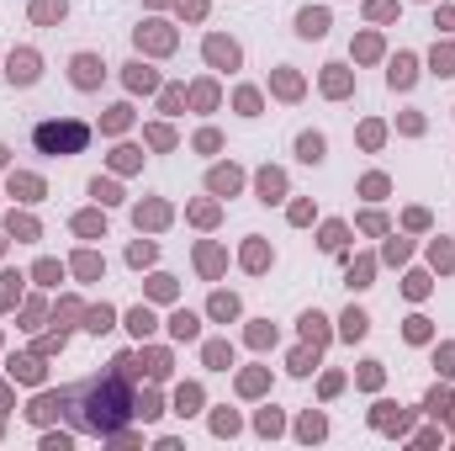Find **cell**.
I'll use <instances>...</instances> for the list:
<instances>
[{
    "label": "cell",
    "instance_id": "obj_12",
    "mask_svg": "<svg viewBox=\"0 0 455 451\" xmlns=\"http://www.w3.org/2000/svg\"><path fill=\"white\" fill-rule=\"evenodd\" d=\"M297 154L307 164H317V160H323V138H317V133H302V138H297Z\"/></svg>",
    "mask_w": 455,
    "mask_h": 451
},
{
    "label": "cell",
    "instance_id": "obj_24",
    "mask_svg": "<svg viewBox=\"0 0 455 451\" xmlns=\"http://www.w3.org/2000/svg\"><path fill=\"white\" fill-rule=\"evenodd\" d=\"M207 361H212V367H228V361H233V350L222 345V340H212V345H207Z\"/></svg>",
    "mask_w": 455,
    "mask_h": 451
},
{
    "label": "cell",
    "instance_id": "obj_13",
    "mask_svg": "<svg viewBox=\"0 0 455 451\" xmlns=\"http://www.w3.org/2000/svg\"><path fill=\"white\" fill-rule=\"evenodd\" d=\"M365 329H371V319H365L360 308H350V313H344V340H360Z\"/></svg>",
    "mask_w": 455,
    "mask_h": 451
},
{
    "label": "cell",
    "instance_id": "obj_17",
    "mask_svg": "<svg viewBox=\"0 0 455 451\" xmlns=\"http://www.w3.org/2000/svg\"><path fill=\"white\" fill-rule=\"evenodd\" d=\"M212 313H218V319H233V313H238V297H233V292H218V297H212Z\"/></svg>",
    "mask_w": 455,
    "mask_h": 451
},
{
    "label": "cell",
    "instance_id": "obj_20",
    "mask_svg": "<svg viewBox=\"0 0 455 451\" xmlns=\"http://www.w3.org/2000/svg\"><path fill=\"white\" fill-rule=\"evenodd\" d=\"M32 16H38V21H53V16H64V0H38V5H32Z\"/></svg>",
    "mask_w": 455,
    "mask_h": 451
},
{
    "label": "cell",
    "instance_id": "obj_1",
    "mask_svg": "<svg viewBox=\"0 0 455 451\" xmlns=\"http://www.w3.org/2000/svg\"><path fill=\"white\" fill-rule=\"evenodd\" d=\"M69 404H79L75 419L85 425V430L112 435L122 419H127V409H133V398H127V377H122V371H112V377H90V382H79V388L69 393Z\"/></svg>",
    "mask_w": 455,
    "mask_h": 451
},
{
    "label": "cell",
    "instance_id": "obj_8",
    "mask_svg": "<svg viewBox=\"0 0 455 451\" xmlns=\"http://www.w3.org/2000/svg\"><path fill=\"white\" fill-rule=\"evenodd\" d=\"M196 313H185V308H180V313H175V319H170V334H175V340H196Z\"/></svg>",
    "mask_w": 455,
    "mask_h": 451
},
{
    "label": "cell",
    "instance_id": "obj_5",
    "mask_svg": "<svg viewBox=\"0 0 455 451\" xmlns=\"http://www.w3.org/2000/svg\"><path fill=\"white\" fill-rule=\"evenodd\" d=\"M297 32L302 38H323V32H328V11H317V5L297 11Z\"/></svg>",
    "mask_w": 455,
    "mask_h": 451
},
{
    "label": "cell",
    "instance_id": "obj_7",
    "mask_svg": "<svg viewBox=\"0 0 455 451\" xmlns=\"http://www.w3.org/2000/svg\"><path fill=\"white\" fill-rule=\"evenodd\" d=\"M281 191H286V175H281V170H265V175H259V197H265V202H281Z\"/></svg>",
    "mask_w": 455,
    "mask_h": 451
},
{
    "label": "cell",
    "instance_id": "obj_4",
    "mask_svg": "<svg viewBox=\"0 0 455 451\" xmlns=\"http://www.w3.org/2000/svg\"><path fill=\"white\" fill-rule=\"evenodd\" d=\"M75 85H79V90H96V85H101V59H96V53H79V59H75Z\"/></svg>",
    "mask_w": 455,
    "mask_h": 451
},
{
    "label": "cell",
    "instance_id": "obj_22",
    "mask_svg": "<svg viewBox=\"0 0 455 451\" xmlns=\"http://www.w3.org/2000/svg\"><path fill=\"white\" fill-rule=\"evenodd\" d=\"M265 260H270V255H265V245H259V239L244 249V266H249V271H265Z\"/></svg>",
    "mask_w": 455,
    "mask_h": 451
},
{
    "label": "cell",
    "instance_id": "obj_14",
    "mask_svg": "<svg viewBox=\"0 0 455 451\" xmlns=\"http://www.w3.org/2000/svg\"><path fill=\"white\" fill-rule=\"evenodd\" d=\"M127 85H133V90H154L159 75H154V69H143V64H133V69H127Z\"/></svg>",
    "mask_w": 455,
    "mask_h": 451
},
{
    "label": "cell",
    "instance_id": "obj_25",
    "mask_svg": "<svg viewBox=\"0 0 455 451\" xmlns=\"http://www.w3.org/2000/svg\"><path fill=\"white\" fill-rule=\"evenodd\" d=\"M344 245V223H328L323 228V249H339Z\"/></svg>",
    "mask_w": 455,
    "mask_h": 451
},
{
    "label": "cell",
    "instance_id": "obj_36",
    "mask_svg": "<svg viewBox=\"0 0 455 451\" xmlns=\"http://www.w3.org/2000/svg\"><path fill=\"white\" fill-rule=\"evenodd\" d=\"M360 382H365V388H376V382H381V367H376V361H365V371H360Z\"/></svg>",
    "mask_w": 455,
    "mask_h": 451
},
{
    "label": "cell",
    "instance_id": "obj_27",
    "mask_svg": "<svg viewBox=\"0 0 455 451\" xmlns=\"http://www.w3.org/2000/svg\"><path fill=\"white\" fill-rule=\"evenodd\" d=\"M90 191H96L101 202H117V186H112V181H101V175H96V181H90Z\"/></svg>",
    "mask_w": 455,
    "mask_h": 451
},
{
    "label": "cell",
    "instance_id": "obj_39",
    "mask_svg": "<svg viewBox=\"0 0 455 451\" xmlns=\"http://www.w3.org/2000/svg\"><path fill=\"white\" fill-rule=\"evenodd\" d=\"M0 160H5V149H0Z\"/></svg>",
    "mask_w": 455,
    "mask_h": 451
},
{
    "label": "cell",
    "instance_id": "obj_19",
    "mask_svg": "<svg viewBox=\"0 0 455 451\" xmlns=\"http://www.w3.org/2000/svg\"><path fill=\"white\" fill-rule=\"evenodd\" d=\"M127 324H133V334H148V329H154V313H148V308H133Z\"/></svg>",
    "mask_w": 455,
    "mask_h": 451
},
{
    "label": "cell",
    "instance_id": "obj_37",
    "mask_svg": "<svg viewBox=\"0 0 455 451\" xmlns=\"http://www.w3.org/2000/svg\"><path fill=\"white\" fill-rule=\"evenodd\" d=\"M355 53H360V59H376V53H381V42H376V38H360Z\"/></svg>",
    "mask_w": 455,
    "mask_h": 451
},
{
    "label": "cell",
    "instance_id": "obj_21",
    "mask_svg": "<svg viewBox=\"0 0 455 451\" xmlns=\"http://www.w3.org/2000/svg\"><path fill=\"white\" fill-rule=\"evenodd\" d=\"M238 186V170L228 164V170H212V191H233Z\"/></svg>",
    "mask_w": 455,
    "mask_h": 451
},
{
    "label": "cell",
    "instance_id": "obj_16",
    "mask_svg": "<svg viewBox=\"0 0 455 451\" xmlns=\"http://www.w3.org/2000/svg\"><path fill=\"white\" fill-rule=\"evenodd\" d=\"M323 90H328V96H344V90H350V80H344V69H328V75H323Z\"/></svg>",
    "mask_w": 455,
    "mask_h": 451
},
{
    "label": "cell",
    "instance_id": "obj_26",
    "mask_svg": "<svg viewBox=\"0 0 455 451\" xmlns=\"http://www.w3.org/2000/svg\"><path fill=\"white\" fill-rule=\"evenodd\" d=\"M238 112H244V117H255V112H259V96H255V90H238Z\"/></svg>",
    "mask_w": 455,
    "mask_h": 451
},
{
    "label": "cell",
    "instance_id": "obj_29",
    "mask_svg": "<svg viewBox=\"0 0 455 451\" xmlns=\"http://www.w3.org/2000/svg\"><path fill=\"white\" fill-rule=\"evenodd\" d=\"M85 329H96V334H101V329H112V308H96V313H90V324H85Z\"/></svg>",
    "mask_w": 455,
    "mask_h": 451
},
{
    "label": "cell",
    "instance_id": "obj_23",
    "mask_svg": "<svg viewBox=\"0 0 455 451\" xmlns=\"http://www.w3.org/2000/svg\"><path fill=\"white\" fill-rule=\"evenodd\" d=\"M434 75H455V48H434Z\"/></svg>",
    "mask_w": 455,
    "mask_h": 451
},
{
    "label": "cell",
    "instance_id": "obj_35",
    "mask_svg": "<svg viewBox=\"0 0 455 451\" xmlns=\"http://www.w3.org/2000/svg\"><path fill=\"white\" fill-rule=\"evenodd\" d=\"M75 228H79V234H101V218H96V212H85V218H75Z\"/></svg>",
    "mask_w": 455,
    "mask_h": 451
},
{
    "label": "cell",
    "instance_id": "obj_11",
    "mask_svg": "<svg viewBox=\"0 0 455 451\" xmlns=\"http://www.w3.org/2000/svg\"><path fill=\"white\" fill-rule=\"evenodd\" d=\"M11 371H16L21 382H42V361H38V356H21V361H11Z\"/></svg>",
    "mask_w": 455,
    "mask_h": 451
},
{
    "label": "cell",
    "instance_id": "obj_32",
    "mask_svg": "<svg viewBox=\"0 0 455 451\" xmlns=\"http://www.w3.org/2000/svg\"><path fill=\"white\" fill-rule=\"evenodd\" d=\"M408 340H429V319H408Z\"/></svg>",
    "mask_w": 455,
    "mask_h": 451
},
{
    "label": "cell",
    "instance_id": "obj_6",
    "mask_svg": "<svg viewBox=\"0 0 455 451\" xmlns=\"http://www.w3.org/2000/svg\"><path fill=\"white\" fill-rule=\"evenodd\" d=\"M207 59L218 64V69H233V64H238V42H228V38H207Z\"/></svg>",
    "mask_w": 455,
    "mask_h": 451
},
{
    "label": "cell",
    "instance_id": "obj_31",
    "mask_svg": "<svg viewBox=\"0 0 455 451\" xmlns=\"http://www.w3.org/2000/svg\"><path fill=\"white\" fill-rule=\"evenodd\" d=\"M143 223H164V207H138V228Z\"/></svg>",
    "mask_w": 455,
    "mask_h": 451
},
{
    "label": "cell",
    "instance_id": "obj_9",
    "mask_svg": "<svg viewBox=\"0 0 455 451\" xmlns=\"http://www.w3.org/2000/svg\"><path fill=\"white\" fill-rule=\"evenodd\" d=\"M392 85H397V90L413 85V53H397V59H392Z\"/></svg>",
    "mask_w": 455,
    "mask_h": 451
},
{
    "label": "cell",
    "instance_id": "obj_33",
    "mask_svg": "<svg viewBox=\"0 0 455 451\" xmlns=\"http://www.w3.org/2000/svg\"><path fill=\"white\" fill-rule=\"evenodd\" d=\"M392 11H397V0H371V16H376V21H387Z\"/></svg>",
    "mask_w": 455,
    "mask_h": 451
},
{
    "label": "cell",
    "instance_id": "obj_3",
    "mask_svg": "<svg viewBox=\"0 0 455 451\" xmlns=\"http://www.w3.org/2000/svg\"><path fill=\"white\" fill-rule=\"evenodd\" d=\"M5 75H11L16 85H32V80H38V53H32V48H21V53H11V64H5Z\"/></svg>",
    "mask_w": 455,
    "mask_h": 451
},
{
    "label": "cell",
    "instance_id": "obj_34",
    "mask_svg": "<svg viewBox=\"0 0 455 451\" xmlns=\"http://www.w3.org/2000/svg\"><path fill=\"white\" fill-rule=\"evenodd\" d=\"M276 85H281V96H297V90H302L297 75H276Z\"/></svg>",
    "mask_w": 455,
    "mask_h": 451
},
{
    "label": "cell",
    "instance_id": "obj_18",
    "mask_svg": "<svg viewBox=\"0 0 455 451\" xmlns=\"http://www.w3.org/2000/svg\"><path fill=\"white\" fill-rule=\"evenodd\" d=\"M196 404H201V388H180V398H175V414H196Z\"/></svg>",
    "mask_w": 455,
    "mask_h": 451
},
{
    "label": "cell",
    "instance_id": "obj_15",
    "mask_svg": "<svg viewBox=\"0 0 455 451\" xmlns=\"http://www.w3.org/2000/svg\"><path fill=\"white\" fill-rule=\"evenodd\" d=\"M302 334H307L313 345H323V340H328V329H323V313H307V319H302Z\"/></svg>",
    "mask_w": 455,
    "mask_h": 451
},
{
    "label": "cell",
    "instance_id": "obj_10",
    "mask_svg": "<svg viewBox=\"0 0 455 451\" xmlns=\"http://www.w3.org/2000/svg\"><path fill=\"white\" fill-rule=\"evenodd\" d=\"M11 191H21V202H38L42 181H38V175H11Z\"/></svg>",
    "mask_w": 455,
    "mask_h": 451
},
{
    "label": "cell",
    "instance_id": "obj_28",
    "mask_svg": "<svg viewBox=\"0 0 455 451\" xmlns=\"http://www.w3.org/2000/svg\"><path fill=\"white\" fill-rule=\"evenodd\" d=\"M127 260H133V266H148V260H154V245H133V249H127Z\"/></svg>",
    "mask_w": 455,
    "mask_h": 451
},
{
    "label": "cell",
    "instance_id": "obj_2",
    "mask_svg": "<svg viewBox=\"0 0 455 451\" xmlns=\"http://www.w3.org/2000/svg\"><path fill=\"white\" fill-rule=\"evenodd\" d=\"M32 144L42 154H79V149L90 144V127L75 123V117H64V123H38L32 127Z\"/></svg>",
    "mask_w": 455,
    "mask_h": 451
},
{
    "label": "cell",
    "instance_id": "obj_38",
    "mask_svg": "<svg viewBox=\"0 0 455 451\" xmlns=\"http://www.w3.org/2000/svg\"><path fill=\"white\" fill-rule=\"evenodd\" d=\"M429 409H434V414H445V409H450V393H445V388H439V393H429Z\"/></svg>",
    "mask_w": 455,
    "mask_h": 451
},
{
    "label": "cell",
    "instance_id": "obj_30",
    "mask_svg": "<svg viewBox=\"0 0 455 451\" xmlns=\"http://www.w3.org/2000/svg\"><path fill=\"white\" fill-rule=\"evenodd\" d=\"M11 234H21V239H32L38 228H32V218H16V212H11Z\"/></svg>",
    "mask_w": 455,
    "mask_h": 451
}]
</instances>
